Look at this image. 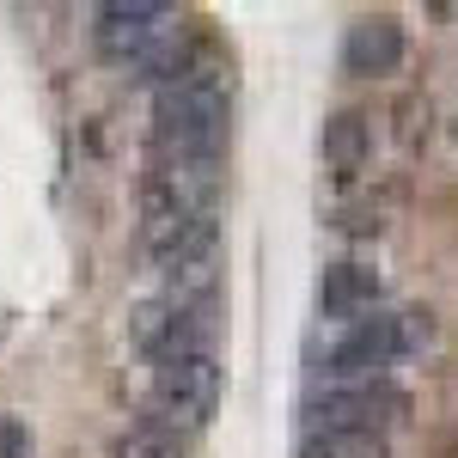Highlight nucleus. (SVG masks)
Instances as JSON below:
<instances>
[{
    "mask_svg": "<svg viewBox=\"0 0 458 458\" xmlns=\"http://www.w3.org/2000/svg\"><path fill=\"white\" fill-rule=\"evenodd\" d=\"M220 239V159H183V153H153L141 177V245L147 257L177 276L214 263Z\"/></svg>",
    "mask_w": 458,
    "mask_h": 458,
    "instance_id": "f257e3e1",
    "label": "nucleus"
},
{
    "mask_svg": "<svg viewBox=\"0 0 458 458\" xmlns=\"http://www.w3.org/2000/svg\"><path fill=\"white\" fill-rule=\"evenodd\" d=\"M233 129L226 80L208 62H177L153 86V153H183V159H220Z\"/></svg>",
    "mask_w": 458,
    "mask_h": 458,
    "instance_id": "f03ea898",
    "label": "nucleus"
},
{
    "mask_svg": "<svg viewBox=\"0 0 458 458\" xmlns=\"http://www.w3.org/2000/svg\"><path fill=\"white\" fill-rule=\"evenodd\" d=\"M177 31H183L177 6H153V0H116V6H98V13H92V37H98V49H105L110 62L147 73L153 86L183 62Z\"/></svg>",
    "mask_w": 458,
    "mask_h": 458,
    "instance_id": "7ed1b4c3",
    "label": "nucleus"
},
{
    "mask_svg": "<svg viewBox=\"0 0 458 458\" xmlns=\"http://www.w3.org/2000/svg\"><path fill=\"white\" fill-rule=\"evenodd\" d=\"M403 422V391L391 379L373 386H312L300 403V434H379Z\"/></svg>",
    "mask_w": 458,
    "mask_h": 458,
    "instance_id": "20e7f679",
    "label": "nucleus"
},
{
    "mask_svg": "<svg viewBox=\"0 0 458 458\" xmlns=\"http://www.w3.org/2000/svg\"><path fill=\"white\" fill-rule=\"evenodd\" d=\"M391 367H397L391 312H367L349 324H330L312 360V386H373V379H391Z\"/></svg>",
    "mask_w": 458,
    "mask_h": 458,
    "instance_id": "39448f33",
    "label": "nucleus"
},
{
    "mask_svg": "<svg viewBox=\"0 0 458 458\" xmlns=\"http://www.w3.org/2000/svg\"><path fill=\"white\" fill-rule=\"evenodd\" d=\"M220 354L202 349V354H172V360H159L153 367V410H159V422L172 428V434H196V428L214 422V410H220Z\"/></svg>",
    "mask_w": 458,
    "mask_h": 458,
    "instance_id": "423d86ee",
    "label": "nucleus"
},
{
    "mask_svg": "<svg viewBox=\"0 0 458 458\" xmlns=\"http://www.w3.org/2000/svg\"><path fill=\"white\" fill-rule=\"evenodd\" d=\"M318 153H324V172L330 177H343V183L360 177L373 165V116L354 110V105L330 110L324 116V135H318Z\"/></svg>",
    "mask_w": 458,
    "mask_h": 458,
    "instance_id": "0eeeda50",
    "label": "nucleus"
},
{
    "mask_svg": "<svg viewBox=\"0 0 458 458\" xmlns=\"http://www.w3.org/2000/svg\"><path fill=\"white\" fill-rule=\"evenodd\" d=\"M318 312L330 318V324L379 312V269H367V263H330L324 282H318Z\"/></svg>",
    "mask_w": 458,
    "mask_h": 458,
    "instance_id": "6e6552de",
    "label": "nucleus"
},
{
    "mask_svg": "<svg viewBox=\"0 0 458 458\" xmlns=\"http://www.w3.org/2000/svg\"><path fill=\"white\" fill-rule=\"evenodd\" d=\"M403 62V25L397 19H354L343 37V68L349 73H397Z\"/></svg>",
    "mask_w": 458,
    "mask_h": 458,
    "instance_id": "1a4fd4ad",
    "label": "nucleus"
},
{
    "mask_svg": "<svg viewBox=\"0 0 458 458\" xmlns=\"http://www.w3.org/2000/svg\"><path fill=\"white\" fill-rule=\"evenodd\" d=\"M293 458H391L379 434H300Z\"/></svg>",
    "mask_w": 458,
    "mask_h": 458,
    "instance_id": "9d476101",
    "label": "nucleus"
},
{
    "mask_svg": "<svg viewBox=\"0 0 458 458\" xmlns=\"http://www.w3.org/2000/svg\"><path fill=\"white\" fill-rule=\"evenodd\" d=\"M116 453H123V458H183V440H177L159 416H147V422H135L129 434H123Z\"/></svg>",
    "mask_w": 458,
    "mask_h": 458,
    "instance_id": "9b49d317",
    "label": "nucleus"
},
{
    "mask_svg": "<svg viewBox=\"0 0 458 458\" xmlns=\"http://www.w3.org/2000/svg\"><path fill=\"white\" fill-rule=\"evenodd\" d=\"M391 349H397V360H416V354H428V349H434V312H422V306L391 312Z\"/></svg>",
    "mask_w": 458,
    "mask_h": 458,
    "instance_id": "f8f14e48",
    "label": "nucleus"
},
{
    "mask_svg": "<svg viewBox=\"0 0 458 458\" xmlns=\"http://www.w3.org/2000/svg\"><path fill=\"white\" fill-rule=\"evenodd\" d=\"M0 458H31V428L19 416H0Z\"/></svg>",
    "mask_w": 458,
    "mask_h": 458,
    "instance_id": "ddd939ff",
    "label": "nucleus"
}]
</instances>
